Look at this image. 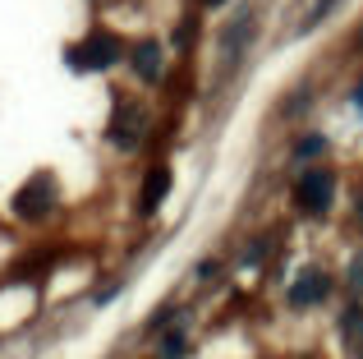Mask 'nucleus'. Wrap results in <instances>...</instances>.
<instances>
[{
	"mask_svg": "<svg viewBox=\"0 0 363 359\" xmlns=\"http://www.w3.org/2000/svg\"><path fill=\"white\" fill-rule=\"evenodd\" d=\"M345 281H350V290H354V299L363 304V253H354V258H350V267H345Z\"/></svg>",
	"mask_w": 363,
	"mask_h": 359,
	"instance_id": "obj_8",
	"label": "nucleus"
},
{
	"mask_svg": "<svg viewBox=\"0 0 363 359\" xmlns=\"http://www.w3.org/2000/svg\"><path fill=\"white\" fill-rule=\"evenodd\" d=\"M354 106H363V83H359V88H354Z\"/></svg>",
	"mask_w": 363,
	"mask_h": 359,
	"instance_id": "obj_13",
	"label": "nucleus"
},
{
	"mask_svg": "<svg viewBox=\"0 0 363 359\" xmlns=\"http://www.w3.org/2000/svg\"><path fill=\"white\" fill-rule=\"evenodd\" d=\"M318 153H327V138L322 134H308L299 148H294V157H318Z\"/></svg>",
	"mask_w": 363,
	"mask_h": 359,
	"instance_id": "obj_11",
	"label": "nucleus"
},
{
	"mask_svg": "<svg viewBox=\"0 0 363 359\" xmlns=\"http://www.w3.org/2000/svg\"><path fill=\"white\" fill-rule=\"evenodd\" d=\"M51 207H55V180L51 175H33L14 194V216H23V221H37V216H46Z\"/></svg>",
	"mask_w": 363,
	"mask_h": 359,
	"instance_id": "obj_2",
	"label": "nucleus"
},
{
	"mask_svg": "<svg viewBox=\"0 0 363 359\" xmlns=\"http://www.w3.org/2000/svg\"><path fill=\"white\" fill-rule=\"evenodd\" d=\"M207 5H225V0H207Z\"/></svg>",
	"mask_w": 363,
	"mask_h": 359,
	"instance_id": "obj_14",
	"label": "nucleus"
},
{
	"mask_svg": "<svg viewBox=\"0 0 363 359\" xmlns=\"http://www.w3.org/2000/svg\"><path fill=\"white\" fill-rule=\"evenodd\" d=\"M345 332H350V346L359 350V346H363V314H359V309H350V314H345Z\"/></svg>",
	"mask_w": 363,
	"mask_h": 359,
	"instance_id": "obj_10",
	"label": "nucleus"
},
{
	"mask_svg": "<svg viewBox=\"0 0 363 359\" xmlns=\"http://www.w3.org/2000/svg\"><path fill=\"white\" fill-rule=\"evenodd\" d=\"M331 194H336V180L327 171H308L299 184H294V207L308 212V216H322L331 207Z\"/></svg>",
	"mask_w": 363,
	"mask_h": 359,
	"instance_id": "obj_3",
	"label": "nucleus"
},
{
	"mask_svg": "<svg viewBox=\"0 0 363 359\" xmlns=\"http://www.w3.org/2000/svg\"><path fill=\"white\" fill-rule=\"evenodd\" d=\"M170 194V171L166 166H152L147 180H143V198H138V207L143 212H157V203Z\"/></svg>",
	"mask_w": 363,
	"mask_h": 359,
	"instance_id": "obj_6",
	"label": "nucleus"
},
{
	"mask_svg": "<svg viewBox=\"0 0 363 359\" xmlns=\"http://www.w3.org/2000/svg\"><path fill=\"white\" fill-rule=\"evenodd\" d=\"M133 74L147 83L161 79V46L157 42H138V51H133Z\"/></svg>",
	"mask_w": 363,
	"mask_h": 359,
	"instance_id": "obj_7",
	"label": "nucleus"
},
{
	"mask_svg": "<svg viewBox=\"0 0 363 359\" xmlns=\"http://www.w3.org/2000/svg\"><path fill=\"white\" fill-rule=\"evenodd\" d=\"M143 129H147V111L124 101V106L116 111V120H111V138H116L120 148H133L143 138Z\"/></svg>",
	"mask_w": 363,
	"mask_h": 359,
	"instance_id": "obj_4",
	"label": "nucleus"
},
{
	"mask_svg": "<svg viewBox=\"0 0 363 359\" xmlns=\"http://www.w3.org/2000/svg\"><path fill=\"white\" fill-rule=\"evenodd\" d=\"M327 290H331V281H327V272H303L299 281L290 286V304L294 309H308V304H318V299H327Z\"/></svg>",
	"mask_w": 363,
	"mask_h": 359,
	"instance_id": "obj_5",
	"label": "nucleus"
},
{
	"mask_svg": "<svg viewBox=\"0 0 363 359\" xmlns=\"http://www.w3.org/2000/svg\"><path fill=\"white\" fill-rule=\"evenodd\" d=\"M354 216H359V221H363V194L354 198Z\"/></svg>",
	"mask_w": 363,
	"mask_h": 359,
	"instance_id": "obj_12",
	"label": "nucleus"
},
{
	"mask_svg": "<svg viewBox=\"0 0 363 359\" xmlns=\"http://www.w3.org/2000/svg\"><path fill=\"white\" fill-rule=\"evenodd\" d=\"M184 350H189L184 332H166V341H161V359H179Z\"/></svg>",
	"mask_w": 363,
	"mask_h": 359,
	"instance_id": "obj_9",
	"label": "nucleus"
},
{
	"mask_svg": "<svg viewBox=\"0 0 363 359\" xmlns=\"http://www.w3.org/2000/svg\"><path fill=\"white\" fill-rule=\"evenodd\" d=\"M65 60H69L74 70H111V65L120 60V42L111 33H92L88 42H79Z\"/></svg>",
	"mask_w": 363,
	"mask_h": 359,
	"instance_id": "obj_1",
	"label": "nucleus"
}]
</instances>
